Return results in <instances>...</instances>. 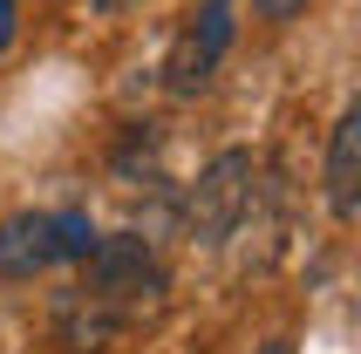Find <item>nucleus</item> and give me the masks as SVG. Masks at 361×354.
<instances>
[{"mask_svg":"<svg viewBox=\"0 0 361 354\" xmlns=\"http://www.w3.org/2000/svg\"><path fill=\"white\" fill-rule=\"evenodd\" d=\"M252 177H259L252 150H219L198 171V184L184 191V232L198 238V245H225L232 225L252 212Z\"/></svg>","mask_w":361,"mask_h":354,"instance_id":"f257e3e1","label":"nucleus"},{"mask_svg":"<svg viewBox=\"0 0 361 354\" xmlns=\"http://www.w3.org/2000/svg\"><path fill=\"white\" fill-rule=\"evenodd\" d=\"M225 48H232V0H204L198 14H191V28H178L171 55H164L171 96H198L204 82H212V68H219Z\"/></svg>","mask_w":361,"mask_h":354,"instance_id":"f03ea898","label":"nucleus"},{"mask_svg":"<svg viewBox=\"0 0 361 354\" xmlns=\"http://www.w3.org/2000/svg\"><path fill=\"white\" fill-rule=\"evenodd\" d=\"M82 266H89V286H82V293L109 300V307H130V300H150V293L164 286L157 259H150V238H137V232L96 238V252L82 259Z\"/></svg>","mask_w":361,"mask_h":354,"instance_id":"7ed1b4c3","label":"nucleus"},{"mask_svg":"<svg viewBox=\"0 0 361 354\" xmlns=\"http://www.w3.org/2000/svg\"><path fill=\"white\" fill-rule=\"evenodd\" d=\"M327 212L341 225L361 212V102H348L327 130Z\"/></svg>","mask_w":361,"mask_h":354,"instance_id":"20e7f679","label":"nucleus"},{"mask_svg":"<svg viewBox=\"0 0 361 354\" xmlns=\"http://www.w3.org/2000/svg\"><path fill=\"white\" fill-rule=\"evenodd\" d=\"M55 266V218L48 212H14L0 225V279H35Z\"/></svg>","mask_w":361,"mask_h":354,"instance_id":"39448f33","label":"nucleus"},{"mask_svg":"<svg viewBox=\"0 0 361 354\" xmlns=\"http://www.w3.org/2000/svg\"><path fill=\"white\" fill-rule=\"evenodd\" d=\"M116 334H123V307H109V300H96V293H68V300H61L55 341L68 354H102Z\"/></svg>","mask_w":361,"mask_h":354,"instance_id":"423d86ee","label":"nucleus"},{"mask_svg":"<svg viewBox=\"0 0 361 354\" xmlns=\"http://www.w3.org/2000/svg\"><path fill=\"white\" fill-rule=\"evenodd\" d=\"M48 218H55V259H75V266H82V259H89V252H96V218H89V212H48Z\"/></svg>","mask_w":361,"mask_h":354,"instance_id":"0eeeda50","label":"nucleus"},{"mask_svg":"<svg viewBox=\"0 0 361 354\" xmlns=\"http://www.w3.org/2000/svg\"><path fill=\"white\" fill-rule=\"evenodd\" d=\"M259 7V20H293V14H307V0H252Z\"/></svg>","mask_w":361,"mask_h":354,"instance_id":"6e6552de","label":"nucleus"},{"mask_svg":"<svg viewBox=\"0 0 361 354\" xmlns=\"http://www.w3.org/2000/svg\"><path fill=\"white\" fill-rule=\"evenodd\" d=\"M14 28H20V0H0V55L14 48Z\"/></svg>","mask_w":361,"mask_h":354,"instance_id":"1a4fd4ad","label":"nucleus"},{"mask_svg":"<svg viewBox=\"0 0 361 354\" xmlns=\"http://www.w3.org/2000/svg\"><path fill=\"white\" fill-rule=\"evenodd\" d=\"M102 14H130V7H143V0H96Z\"/></svg>","mask_w":361,"mask_h":354,"instance_id":"9d476101","label":"nucleus"},{"mask_svg":"<svg viewBox=\"0 0 361 354\" xmlns=\"http://www.w3.org/2000/svg\"><path fill=\"white\" fill-rule=\"evenodd\" d=\"M259 354H293V341H266V348Z\"/></svg>","mask_w":361,"mask_h":354,"instance_id":"9b49d317","label":"nucleus"}]
</instances>
